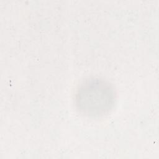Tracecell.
Listing matches in <instances>:
<instances>
[{"label":"cell","instance_id":"6da1fadb","mask_svg":"<svg viewBox=\"0 0 159 159\" xmlns=\"http://www.w3.org/2000/svg\"><path fill=\"white\" fill-rule=\"evenodd\" d=\"M116 94L112 85L99 78L83 81L75 93V104L81 114L98 117L107 114L113 107Z\"/></svg>","mask_w":159,"mask_h":159}]
</instances>
